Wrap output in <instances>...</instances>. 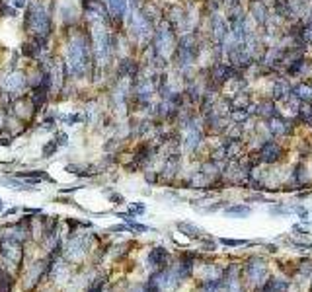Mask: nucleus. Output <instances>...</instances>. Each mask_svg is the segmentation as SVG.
I'll return each mask as SVG.
<instances>
[{
  "instance_id": "obj_23",
  "label": "nucleus",
  "mask_w": 312,
  "mask_h": 292,
  "mask_svg": "<svg viewBox=\"0 0 312 292\" xmlns=\"http://www.w3.org/2000/svg\"><path fill=\"white\" fill-rule=\"evenodd\" d=\"M0 210H2V201H0Z\"/></svg>"
},
{
  "instance_id": "obj_19",
  "label": "nucleus",
  "mask_w": 312,
  "mask_h": 292,
  "mask_svg": "<svg viewBox=\"0 0 312 292\" xmlns=\"http://www.w3.org/2000/svg\"><path fill=\"white\" fill-rule=\"evenodd\" d=\"M224 246H242L244 242L242 240H221Z\"/></svg>"
},
{
  "instance_id": "obj_2",
  "label": "nucleus",
  "mask_w": 312,
  "mask_h": 292,
  "mask_svg": "<svg viewBox=\"0 0 312 292\" xmlns=\"http://www.w3.org/2000/svg\"><path fill=\"white\" fill-rule=\"evenodd\" d=\"M0 251H2V257L12 263V265H16V267H20L23 261V249H22V244L20 242H16V240L12 238H2V244H0Z\"/></svg>"
},
{
  "instance_id": "obj_4",
  "label": "nucleus",
  "mask_w": 312,
  "mask_h": 292,
  "mask_svg": "<svg viewBox=\"0 0 312 292\" xmlns=\"http://www.w3.org/2000/svg\"><path fill=\"white\" fill-rule=\"evenodd\" d=\"M86 251H88L86 240L72 238L67 248V257H68V261H82L84 259V255H86Z\"/></svg>"
},
{
  "instance_id": "obj_11",
  "label": "nucleus",
  "mask_w": 312,
  "mask_h": 292,
  "mask_svg": "<svg viewBox=\"0 0 312 292\" xmlns=\"http://www.w3.org/2000/svg\"><path fill=\"white\" fill-rule=\"evenodd\" d=\"M178 228L181 230V232H186L188 236H191V238H197L201 234V230L199 228H195V226H191V224H188V222H179Z\"/></svg>"
},
{
  "instance_id": "obj_10",
  "label": "nucleus",
  "mask_w": 312,
  "mask_h": 292,
  "mask_svg": "<svg viewBox=\"0 0 312 292\" xmlns=\"http://www.w3.org/2000/svg\"><path fill=\"white\" fill-rule=\"evenodd\" d=\"M186 144H188V148H195L199 144V130L195 129V127H190V130H188Z\"/></svg>"
},
{
  "instance_id": "obj_1",
  "label": "nucleus",
  "mask_w": 312,
  "mask_h": 292,
  "mask_svg": "<svg viewBox=\"0 0 312 292\" xmlns=\"http://www.w3.org/2000/svg\"><path fill=\"white\" fill-rule=\"evenodd\" d=\"M90 45L84 37H78L70 43V49H68V65H70V70L72 74L82 76L88 72V59H90Z\"/></svg>"
},
{
  "instance_id": "obj_18",
  "label": "nucleus",
  "mask_w": 312,
  "mask_h": 292,
  "mask_svg": "<svg viewBox=\"0 0 312 292\" xmlns=\"http://www.w3.org/2000/svg\"><path fill=\"white\" fill-rule=\"evenodd\" d=\"M0 14H2V16H16V8H10V6H6V4H2V6H0Z\"/></svg>"
},
{
  "instance_id": "obj_15",
  "label": "nucleus",
  "mask_w": 312,
  "mask_h": 292,
  "mask_svg": "<svg viewBox=\"0 0 312 292\" xmlns=\"http://www.w3.org/2000/svg\"><path fill=\"white\" fill-rule=\"evenodd\" d=\"M287 125H289V123H285V121H275V123H273V130L285 135V132H289L291 130V127H287Z\"/></svg>"
},
{
  "instance_id": "obj_5",
  "label": "nucleus",
  "mask_w": 312,
  "mask_h": 292,
  "mask_svg": "<svg viewBox=\"0 0 312 292\" xmlns=\"http://www.w3.org/2000/svg\"><path fill=\"white\" fill-rule=\"evenodd\" d=\"M166 261H168V251L164 248L150 249V253H148V263L152 265V271H154V273L164 269V267H166Z\"/></svg>"
},
{
  "instance_id": "obj_7",
  "label": "nucleus",
  "mask_w": 312,
  "mask_h": 292,
  "mask_svg": "<svg viewBox=\"0 0 312 292\" xmlns=\"http://www.w3.org/2000/svg\"><path fill=\"white\" fill-rule=\"evenodd\" d=\"M23 86H25V78H23L22 72H14V74L8 76V80H6V90H10V92H20Z\"/></svg>"
},
{
  "instance_id": "obj_9",
  "label": "nucleus",
  "mask_w": 312,
  "mask_h": 292,
  "mask_svg": "<svg viewBox=\"0 0 312 292\" xmlns=\"http://www.w3.org/2000/svg\"><path fill=\"white\" fill-rule=\"evenodd\" d=\"M295 96L302 101H312V88L306 86V84H301V86L295 88Z\"/></svg>"
},
{
  "instance_id": "obj_16",
  "label": "nucleus",
  "mask_w": 312,
  "mask_h": 292,
  "mask_svg": "<svg viewBox=\"0 0 312 292\" xmlns=\"http://www.w3.org/2000/svg\"><path fill=\"white\" fill-rule=\"evenodd\" d=\"M57 148H59V144H57V141H51V142H49V144H45L43 156H45V158H49V156H51V154H53V152H55Z\"/></svg>"
},
{
  "instance_id": "obj_20",
  "label": "nucleus",
  "mask_w": 312,
  "mask_h": 292,
  "mask_svg": "<svg viewBox=\"0 0 312 292\" xmlns=\"http://www.w3.org/2000/svg\"><path fill=\"white\" fill-rule=\"evenodd\" d=\"M302 37H304V39H306V41L310 43V41H312V25H308V28H306V30L302 32Z\"/></svg>"
},
{
  "instance_id": "obj_13",
  "label": "nucleus",
  "mask_w": 312,
  "mask_h": 292,
  "mask_svg": "<svg viewBox=\"0 0 312 292\" xmlns=\"http://www.w3.org/2000/svg\"><path fill=\"white\" fill-rule=\"evenodd\" d=\"M285 92H289V86H287V82L283 80V82H277L275 84V97H281V99H285L287 94Z\"/></svg>"
},
{
  "instance_id": "obj_12",
  "label": "nucleus",
  "mask_w": 312,
  "mask_h": 292,
  "mask_svg": "<svg viewBox=\"0 0 312 292\" xmlns=\"http://www.w3.org/2000/svg\"><path fill=\"white\" fill-rule=\"evenodd\" d=\"M226 215H230V217H248L250 208L248 206H230V208H226Z\"/></svg>"
},
{
  "instance_id": "obj_8",
  "label": "nucleus",
  "mask_w": 312,
  "mask_h": 292,
  "mask_svg": "<svg viewBox=\"0 0 312 292\" xmlns=\"http://www.w3.org/2000/svg\"><path fill=\"white\" fill-rule=\"evenodd\" d=\"M279 156H281V150H279L277 144H273V142L266 144L264 150H262V158H264L266 162H275Z\"/></svg>"
},
{
  "instance_id": "obj_21",
  "label": "nucleus",
  "mask_w": 312,
  "mask_h": 292,
  "mask_svg": "<svg viewBox=\"0 0 312 292\" xmlns=\"http://www.w3.org/2000/svg\"><path fill=\"white\" fill-rule=\"evenodd\" d=\"M14 2V8H22V6H25V0H12Z\"/></svg>"
},
{
  "instance_id": "obj_6",
  "label": "nucleus",
  "mask_w": 312,
  "mask_h": 292,
  "mask_svg": "<svg viewBox=\"0 0 312 292\" xmlns=\"http://www.w3.org/2000/svg\"><path fill=\"white\" fill-rule=\"evenodd\" d=\"M106 2H108V8H110L113 18L121 20L125 16V10H127V0H106Z\"/></svg>"
},
{
  "instance_id": "obj_3",
  "label": "nucleus",
  "mask_w": 312,
  "mask_h": 292,
  "mask_svg": "<svg viewBox=\"0 0 312 292\" xmlns=\"http://www.w3.org/2000/svg\"><path fill=\"white\" fill-rule=\"evenodd\" d=\"M49 269V265H47V261H39V263H35L32 269L28 271V275H25V282H23V288L25 290H32L37 282L41 281V277H43V273Z\"/></svg>"
},
{
  "instance_id": "obj_14",
  "label": "nucleus",
  "mask_w": 312,
  "mask_h": 292,
  "mask_svg": "<svg viewBox=\"0 0 312 292\" xmlns=\"http://www.w3.org/2000/svg\"><path fill=\"white\" fill-rule=\"evenodd\" d=\"M252 10H254V14H256L257 22H266V20H268V12L264 10V6H262V4H254V6H252Z\"/></svg>"
},
{
  "instance_id": "obj_17",
  "label": "nucleus",
  "mask_w": 312,
  "mask_h": 292,
  "mask_svg": "<svg viewBox=\"0 0 312 292\" xmlns=\"http://www.w3.org/2000/svg\"><path fill=\"white\" fill-rule=\"evenodd\" d=\"M262 115H268V117H271V115H277V111H275V108L271 105V103H266V105H262V111H259Z\"/></svg>"
},
{
  "instance_id": "obj_22",
  "label": "nucleus",
  "mask_w": 312,
  "mask_h": 292,
  "mask_svg": "<svg viewBox=\"0 0 312 292\" xmlns=\"http://www.w3.org/2000/svg\"><path fill=\"white\" fill-rule=\"evenodd\" d=\"M230 292H240V290H238V288H236V286H234V288H232V290H230Z\"/></svg>"
}]
</instances>
